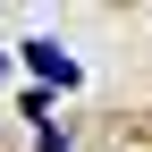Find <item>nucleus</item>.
Returning <instances> with one entry per match:
<instances>
[{"label":"nucleus","instance_id":"nucleus-1","mask_svg":"<svg viewBox=\"0 0 152 152\" xmlns=\"http://www.w3.org/2000/svg\"><path fill=\"white\" fill-rule=\"evenodd\" d=\"M26 68L42 76V85H59V93H68V85H85V68H76L59 42H26Z\"/></svg>","mask_w":152,"mask_h":152},{"label":"nucleus","instance_id":"nucleus-2","mask_svg":"<svg viewBox=\"0 0 152 152\" xmlns=\"http://www.w3.org/2000/svg\"><path fill=\"white\" fill-rule=\"evenodd\" d=\"M0 76H9V68H0Z\"/></svg>","mask_w":152,"mask_h":152}]
</instances>
